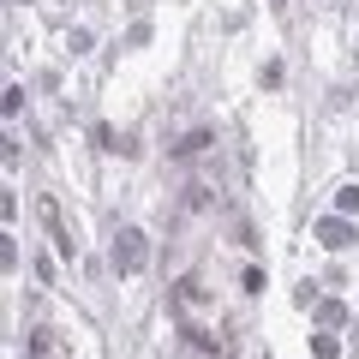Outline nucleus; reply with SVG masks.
<instances>
[{
  "label": "nucleus",
  "mask_w": 359,
  "mask_h": 359,
  "mask_svg": "<svg viewBox=\"0 0 359 359\" xmlns=\"http://www.w3.org/2000/svg\"><path fill=\"white\" fill-rule=\"evenodd\" d=\"M323 245H347V228H341V222H323Z\"/></svg>",
  "instance_id": "1"
}]
</instances>
